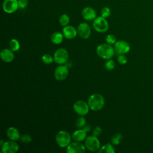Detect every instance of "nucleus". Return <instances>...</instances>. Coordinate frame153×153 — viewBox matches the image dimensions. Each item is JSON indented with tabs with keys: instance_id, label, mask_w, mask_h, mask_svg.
<instances>
[{
	"instance_id": "nucleus-1",
	"label": "nucleus",
	"mask_w": 153,
	"mask_h": 153,
	"mask_svg": "<svg viewBox=\"0 0 153 153\" xmlns=\"http://www.w3.org/2000/svg\"><path fill=\"white\" fill-rule=\"evenodd\" d=\"M88 105L91 110L98 111L102 109L105 105V99L102 95L95 93L91 94L88 99Z\"/></svg>"
},
{
	"instance_id": "nucleus-2",
	"label": "nucleus",
	"mask_w": 153,
	"mask_h": 153,
	"mask_svg": "<svg viewBox=\"0 0 153 153\" xmlns=\"http://www.w3.org/2000/svg\"><path fill=\"white\" fill-rule=\"evenodd\" d=\"M115 49L109 44H101L96 48L97 54L102 59L108 60L111 59L115 54Z\"/></svg>"
},
{
	"instance_id": "nucleus-3",
	"label": "nucleus",
	"mask_w": 153,
	"mask_h": 153,
	"mask_svg": "<svg viewBox=\"0 0 153 153\" xmlns=\"http://www.w3.org/2000/svg\"><path fill=\"white\" fill-rule=\"evenodd\" d=\"M56 142L61 148L67 147L71 142V136L66 130H60L56 136Z\"/></svg>"
},
{
	"instance_id": "nucleus-4",
	"label": "nucleus",
	"mask_w": 153,
	"mask_h": 153,
	"mask_svg": "<svg viewBox=\"0 0 153 153\" xmlns=\"http://www.w3.org/2000/svg\"><path fill=\"white\" fill-rule=\"evenodd\" d=\"M93 27L96 31L100 33H104L108 30L109 24L105 18L99 16L93 20Z\"/></svg>"
},
{
	"instance_id": "nucleus-5",
	"label": "nucleus",
	"mask_w": 153,
	"mask_h": 153,
	"mask_svg": "<svg viewBox=\"0 0 153 153\" xmlns=\"http://www.w3.org/2000/svg\"><path fill=\"white\" fill-rule=\"evenodd\" d=\"M54 61L58 65L65 64L69 59V53L64 48H60L56 50L54 56Z\"/></svg>"
},
{
	"instance_id": "nucleus-6",
	"label": "nucleus",
	"mask_w": 153,
	"mask_h": 153,
	"mask_svg": "<svg viewBox=\"0 0 153 153\" xmlns=\"http://www.w3.org/2000/svg\"><path fill=\"white\" fill-rule=\"evenodd\" d=\"M85 146L88 151L95 152L99 151L100 149V143L97 136L92 135L86 137L85 141Z\"/></svg>"
},
{
	"instance_id": "nucleus-7",
	"label": "nucleus",
	"mask_w": 153,
	"mask_h": 153,
	"mask_svg": "<svg viewBox=\"0 0 153 153\" xmlns=\"http://www.w3.org/2000/svg\"><path fill=\"white\" fill-rule=\"evenodd\" d=\"M74 111L79 116H85L89 111V106L88 103L84 100H78L75 102L73 106Z\"/></svg>"
},
{
	"instance_id": "nucleus-8",
	"label": "nucleus",
	"mask_w": 153,
	"mask_h": 153,
	"mask_svg": "<svg viewBox=\"0 0 153 153\" xmlns=\"http://www.w3.org/2000/svg\"><path fill=\"white\" fill-rule=\"evenodd\" d=\"M19 8L18 0H4L2 3L3 11L6 13H13Z\"/></svg>"
},
{
	"instance_id": "nucleus-9",
	"label": "nucleus",
	"mask_w": 153,
	"mask_h": 153,
	"mask_svg": "<svg viewBox=\"0 0 153 153\" xmlns=\"http://www.w3.org/2000/svg\"><path fill=\"white\" fill-rule=\"evenodd\" d=\"M114 49L117 54H125L130 50V46L127 41L119 40L114 44Z\"/></svg>"
},
{
	"instance_id": "nucleus-10",
	"label": "nucleus",
	"mask_w": 153,
	"mask_h": 153,
	"mask_svg": "<svg viewBox=\"0 0 153 153\" xmlns=\"http://www.w3.org/2000/svg\"><path fill=\"white\" fill-rule=\"evenodd\" d=\"M19 149V146L14 140L4 142L1 146V151L3 153H16Z\"/></svg>"
},
{
	"instance_id": "nucleus-11",
	"label": "nucleus",
	"mask_w": 153,
	"mask_h": 153,
	"mask_svg": "<svg viewBox=\"0 0 153 153\" xmlns=\"http://www.w3.org/2000/svg\"><path fill=\"white\" fill-rule=\"evenodd\" d=\"M69 69L66 65H60L54 71V77L57 81H63L68 76Z\"/></svg>"
},
{
	"instance_id": "nucleus-12",
	"label": "nucleus",
	"mask_w": 153,
	"mask_h": 153,
	"mask_svg": "<svg viewBox=\"0 0 153 153\" xmlns=\"http://www.w3.org/2000/svg\"><path fill=\"white\" fill-rule=\"evenodd\" d=\"M78 34L82 39H88L91 35V28L89 25L85 22L79 23L77 27Z\"/></svg>"
},
{
	"instance_id": "nucleus-13",
	"label": "nucleus",
	"mask_w": 153,
	"mask_h": 153,
	"mask_svg": "<svg viewBox=\"0 0 153 153\" xmlns=\"http://www.w3.org/2000/svg\"><path fill=\"white\" fill-rule=\"evenodd\" d=\"M85 146L79 142H71L66 147L68 153H84L85 151Z\"/></svg>"
},
{
	"instance_id": "nucleus-14",
	"label": "nucleus",
	"mask_w": 153,
	"mask_h": 153,
	"mask_svg": "<svg viewBox=\"0 0 153 153\" xmlns=\"http://www.w3.org/2000/svg\"><path fill=\"white\" fill-rule=\"evenodd\" d=\"M96 10L91 7H84L81 11V16L84 19L87 21L94 20L96 17Z\"/></svg>"
},
{
	"instance_id": "nucleus-15",
	"label": "nucleus",
	"mask_w": 153,
	"mask_h": 153,
	"mask_svg": "<svg viewBox=\"0 0 153 153\" xmlns=\"http://www.w3.org/2000/svg\"><path fill=\"white\" fill-rule=\"evenodd\" d=\"M62 32L64 36L68 39L75 38L78 34L77 29H76L74 26L71 25H67L64 26Z\"/></svg>"
},
{
	"instance_id": "nucleus-16",
	"label": "nucleus",
	"mask_w": 153,
	"mask_h": 153,
	"mask_svg": "<svg viewBox=\"0 0 153 153\" xmlns=\"http://www.w3.org/2000/svg\"><path fill=\"white\" fill-rule=\"evenodd\" d=\"M14 51L9 48H4L1 52V60L6 63L11 62L14 59Z\"/></svg>"
},
{
	"instance_id": "nucleus-17",
	"label": "nucleus",
	"mask_w": 153,
	"mask_h": 153,
	"mask_svg": "<svg viewBox=\"0 0 153 153\" xmlns=\"http://www.w3.org/2000/svg\"><path fill=\"white\" fill-rule=\"evenodd\" d=\"M87 131L83 128L80 130H77L74 131L72 134V138L76 142H82L86 139Z\"/></svg>"
},
{
	"instance_id": "nucleus-18",
	"label": "nucleus",
	"mask_w": 153,
	"mask_h": 153,
	"mask_svg": "<svg viewBox=\"0 0 153 153\" xmlns=\"http://www.w3.org/2000/svg\"><path fill=\"white\" fill-rule=\"evenodd\" d=\"M7 135L11 140H17L20 138L19 130L14 127H10L7 130Z\"/></svg>"
},
{
	"instance_id": "nucleus-19",
	"label": "nucleus",
	"mask_w": 153,
	"mask_h": 153,
	"mask_svg": "<svg viewBox=\"0 0 153 153\" xmlns=\"http://www.w3.org/2000/svg\"><path fill=\"white\" fill-rule=\"evenodd\" d=\"M64 35L60 32H55L51 35V41L54 44H60L63 40Z\"/></svg>"
},
{
	"instance_id": "nucleus-20",
	"label": "nucleus",
	"mask_w": 153,
	"mask_h": 153,
	"mask_svg": "<svg viewBox=\"0 0 153 153\" xmlns=\"http://www.w3.org/2000/svg\"><path fill=\"white\" fill-rule=\"evenodd\" d=\"M98 152L99 153H114L115 150L112 144L108 143L102 146Z\"/></svg>"
},
{
	"instance_id": "nucleus-21",
	"label": "nucleus",
	"mask_w": 153,
	"mask_h": 153,
	"mask_svg": "<svg viewBox=\"0 0 153 153\" xmlns=\"http://www.w3.org/2000/svg\"><path fill=\"white\" fill-rule=\"evenodd\" d=\"M123 139V135L120 133H116L114 134L111 139V143L114 145H118L122 142Z\"/></svg>"
},
{
	"instance_id": "nucleus-22",
	"label": "nucleus",
	"mask_w": 153,
	"mask_h": 153,
	"mask_svg": "<svg viewBox=\"0 0 153 153\" xmlns=\"http://www.w3.org/2000/svg\"><path fill=\"white\" fill-rule=\"evenodd\" d=\"M9 46L10 49L13 51H17L20 49V45L19 41L16 39H11L9 43Z\"/></svg>"
},
{
	"instance_id": "nucleus-23",
	"label": "nucleus",
	"mask_w": 153,
	"mask_h": 153,
	"mask_svg": "<svg viewBox=\"0 0 153 153\" xmlns=\"http://www.w3.org/2000/svg\"><path fill=\"white\" fill-rule=\"evenodd\" d=\"M59 21V23L61 26H66L68 25V24L70 22V19L68 14H63L60 16Z\"/></svg>"
},
{
	"instance_id": "nucleus-24",
	"label": "nucleus",
	"mask_w": 153,
	"mask_h": 153,
	"mask_svg": "<svg viewBox=\"0 0 153 153\" xmlns=\"http://www.w3.org/2000/svg\"><path fill=\"white\" fill-rule=\"evenodd\" d=\"M41 59H42V62L46 65H50V64L52 63L54 61V58L52 57L51 55H50L49 54H44L42 56Z\"/></svg>"
},
{
	"instance_id": "nucleus-25",
	"label": "nucleus",
	"mask_w": 153,
	"mask_h": 153,
	"mask_svg": "<svg viewBox=\"0 0 153 153\" xmlns=\"http://www.w3.org/2000/svg\"><path fill=\"white\" fill-rule=\"evenodd\" d=\"M111 14V10L108 7H104L101 9L100 15L102 17L106 19Z\"/></svg>"
},
{
	"instance_id": "nucleus-26",
	"label": "nucleus",
	"mask_w": 153,
	"mask_h": 153,
	"mask_svg": "<svg viewBox=\"0 0 153 153\" xmlns=\"http://www.w3.org/2000/svg\"><path fill=\"white\" fill-rule=\"evenodd\" d=\"M75 125L78 128H82L84 127L86 125V120L84 116H81V117L78 118L76 122Z\"/></svg>"
},
{
	"instance_id": "nucleus-27",
	"label": "nucleus",
	"mask_w": 153,
	"mask_h": 153,
	"mask_svg": "<svg viewBox=\"0 0 153 153\" xmlns=\"http://www.w3.org/2000/svg\"><path fill=\"white\" fill-rule=\"evenodd\" d=\"M105 68L108 71H111L115 68V62L112 59H108L105 65Z\"/></svg>"
},
{
	"instance_id": "nucleus-28",
	"label": "nucleus",
	"mask_w": 153,
	"mask_h": 153,
	"mask_svg": "<svg viewBox=\"0 0 153 153\" xmlns=\"http://www.w3.org/2000/svg\"><path fill=\"white\" fill-rule=\"evenodd\" d=\"M106 41L109 44H114L116 42V37L112 34H109L106 37Z\"/></svg>"
},
{
	"instance_id": "nucleus-29",
	"label": "nucleus",
	"mask_w": 153,
	"mask_h": 153,
	"mask_svg": "<svg viewBox=\"0 0 153 153\" xmlns=\"http://www.w3.org/2000/svg\"><path fill=\"white\" fill-rule=\"evenodd\" d=\"M20 140L22 142L25 143H30L32 141V137L29 134H25L22 135L20 138Z\"/></svg>"
},
{
	"instance_id": "nucleus-30",
	"label": "nucleus",
	"mask_w": 153,
	"mask_h": 153,
	"mask_svg": "<svg viewBox=\"0 0 153 153\" xmlns=\"http://www.w3.org/2000/svg\"><path fill=\"white\" fill-rule=\"evenodd\" d=\"M117 60L120 64L125 65L127 62V58L124 54H119Z\"/></svg>"
},
{
	"instance_id": "nucleus-31",
	"label": "nucleus",
	"mask_w": 153,
	"mask_h": 153,
	"mask_svg": "<svg viewBox=\"0 0 153 153\" xmlns=\"http://www.w3.org/2000/svg\"><path fill=\"white\" fill-rule=\"evenodd\" d=\"M18 4H19V8L24 9L29 4V1L28 0H18Z\"/></svg>"
},
{
	"instance_id": "nucleus-32",
	"label": "nucleus",
	"mask_w": 153,
	"mask_h": 153,
	"mask_svg": "<svg viewBox=\"0 0 153 153\" xmlns=\"http://www.w3.org/2000/svg\"><path fill=\"white\" fill-rule=\"evenodd\" d=\"M102 131V128L99 126H97L93 130V135L97 137L101 134Z\"/></svg>"
},
{
	"instance_id": "nucleus-33",
	"label": "nucleus",
	"mask_w": 153,
	"mask_h": 153,
	"mask_svg": "<svg viewBox=\"0 0 153 153\" xmlns=\"http://www.w3.org/2000/svg\"><path fill=\"white\" fill-rule=\"evenodd\" d=\"M84 129L87 131V132H88L90 131V129H91V127L90 125H85L84 127Z\"/></svg>"
},
{
	"instance_id": "nucleus-34",
	"label": "nucleus",
	"mask_w": 153,
	"mask_h": 153,
	"mask_svg": "<svg viewBox=\"0 0 153 153\" xmlns=\"http://www.w3.org/2000/svg\"><path fill=\"white\" fill-rule=\"evenodd\" d=\"M4 143V142L3 141V140H2V139H1V141H0V146H1L3 145V143Z\"/></svg>"
}]
</instances>
